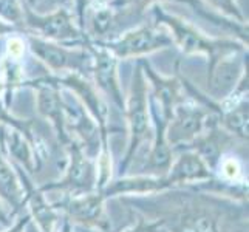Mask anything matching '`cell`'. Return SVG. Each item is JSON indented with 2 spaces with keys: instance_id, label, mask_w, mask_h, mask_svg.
I'll use <instances>...</instances> for the list:
<instances>
[{
  "instance_id": "obj_1",
  "label": "cell",
  "mask_w": 249,
  "mask_h": 232,
  "mask_svg": "<svg viewBox=\"0 0 249 232\" xmlns=\"http://www.w3.org/2000/svg\"><path fill=\"white\" fill-rule=\"evenodd\" d=\"M124 113L127 119V150L121 162V175H125L127 169L132 166L142 144L152 135V116L149 90L145 84L142 67L138 65L133 73L130 94L124 102Z\"/></svg>"
},
{
  "instance_id": "obj_2",
  "label": "cell",
  "mask_w": 249,
  "mask_h": 232,
  "mask_svg": "<svg viewBox=\"0 0 249 232\" xmlns=\"http://www.w3.org/2000/svg\"><path fill=\"white\" fill-rule=\"evenodd\" d=\"M65 169L61 178L39 186L44 194L61 192L62 195H76L99 191L98 189V164L96 160L89 157L81 144L70 140L64 145Z\"/></svg>"
},
{
  "instance_id": "obj_3",
  "label": "cell",
  "mask_w": 249,
  "mask_h": 232,
  "mask_svg": "<svg viewBox=\"0 0 249 232\" xmlns=\"http://www.w3.org/2000/svg\"><path fill=\"white\" fill-rule=\"evenodd\" d=\"M107 200L101 191L62 195L53 203L56 211L73 226H79L90 232H111L110 217L106 209Z\"/></svg>"
},
{
  "instance_id": "obj_4",
  "label": "cell",
  "mask_w": 249,
  "mask_h": 232,
  "mask_svg": "<svg viewBox=\"0 0 249 232\" xmlns=\"http://www.w3.org/2000/svg\"><path fill=\"white\" fill-rule=\"evenodd\" d=\"M212 121H218V115L201 101L200 104L179 102L174 108L166 127V138L174 152L184 150L189 144L204 132Z\"/></svg>"
},
{
  "instance_id": "obj_5",
  "label": "cell",
  "mask_w": 249,
  "mask_h": 232,
  "mask_svg": "<svg viewBox=\"0 0 249 232\" xmlns=\"http://www.w3.org/2000/svg\"><path fill=\"white\" fill-rule=\"evenodd\" d=\"M164 175L172 191H177V189L196 191L200 186L215 178L213 172L198 157V153H195L191 149L175 152L174 161Z\"/></svg>"
},
{
  "instance_id": "obj_6",
  "label": "cell",
  "mask_w": 249,
  "mask_h": 232,
  "mask_svg": "<svg viewBox=\"0 0 249 232\" xmlns=\"http://www.w3.org/2000/svg\"><path fill=\"white\" fill-rule=\"evenodd\" d=\"M172 191L166 175H121L111 178L110 181L101 189L102 196L108 201L111 198H141V196H152Z\"/></svg>"
},
{
  "instance_id": "obj_7",
  "label": "cell",
  "mask_w": 249,
  "mask_h": 232,
  "mask_svg": "<svg viewBox=\"0 0 249 232\" xmlns=\"http://www.w3.org/2000/svg\"><path fill=\"white\" fill-rule=\"evenodd\" d=\"M164 20L169 23V27L174 30V36L178 42V45L183 48L184 53H206L209 54L211 61L209 64L215 62L218 57L232 53L235 50H240V47L234 42L228 40H209L200 34L192 27H189L187 23L175 19V17L162 16Z\"/></svg>"
},
{
  "instance_id": "obj_8",
  "label": "cell",
  "mask_w": 249,
  "mask_h": 232,
  "mask_svg": "<svg viewBox=\"0 0 249 232\" xmlns=\"http://www.w3.org/2000/svg\"><path fill=\"white\" fill-rule=\"evenodd\" d=\"M34 87L37 89V110L39 113L51 123L54 128L59 144L64 145L70 143L71 136L65 128L64 116V96L54 79H39L34 81Z\"/></svg>"
},
{
  "instance_id": "obj_9",
  "label": "cell",
  "mask_w": 249,
  "mask_h": 232,
  "mask_svg": "<svg viewBox=\"0 0 249 232\" xmlns=\"http://www.w3.org/2000/svg\"><path fill=\"white\" fill-rule=\"evenodd\" d=\"M0 140L6 157L13 161V164L23 169L28 175L40 169V149L20 130L0 125Z\"/></svg>"
},
{
  "instance_id": "obj_10",
  "label": "cell",
  "mask_w": 249,
  "mask_h": 232,
  "mask_svg": "<svg viewBox=\"0 0 249 232\" xmlns=\"http://www.w3.org/2000/svg\"><path fill=\"white\" fill-rule=\"evenodd\" d=\"M243 64L238 59L225 54L215 62L209 64L208 70V89L213 99H228L235 93L240 81L245 77Z\"/></svg>"
},
{
  "instance_id": "obj_11",
  "label": "cell",
  "mask_w": 249,
  "mask_h": 232,
  "mask_svg": "<svg viewBox=\"0 0 249 232\" xmlns=\"http://www.w3.org/2000/svg\"><path fill=\"white\" fill-rule=\"evenodd\" d=\"M235 138L223 128L218 121H212L204 132L194 140L186 149H191L208 164V167L213 172L217 169L223 155L228 153L234 145Z\"/></svg>"
},
{
  "instance_id": "obj_12",
  "label": "cell",
  "mask_w": 249,
  "mask_h": 232,
  "mask_svg": "<svg viewBox=\"0 0 249 232\" xmlns=\"http://www.w3.org/2000/svg\"><path fill=\"white\" fill-rule=\"evenodd\" d=\"M172 42L174 40L166 33L150 27H144L125 34L121 40L111 45V51L118 57H132L169 47L172 45Z\"/></svg>"
},
{
  "instance_id": "obj_13",
  "label": "cell",
  "mask_w": 249,
  "mask_h": 232,
  "mask_svg": "<svg viewBox=\"0 0 249 232\" xmlns=\"http://www.w3.org/2000/svg\"><path fill=\"white\" fill-rule=\"evenodd\" d=\"M31 50L42 62H45L54 71H82L89 64V57L82 51H71L40 39H31Z\"/></svg>"
},
{
  "instance_id": "obj_14",
  "label": "cell",
  "mask_w": 249,
  "mask_h": 232,
  "mask_svg": "<svg viewBox=\"0 0 249 232\" xmlns=\"http://www.w3.org/2000/svg\"><path fill=\"white\" fill-rule=\"evenodd\" d=\"M144 76H147V79L152 82L153 87V104L152 107L157 108L160 113L164 116L167 121L172 118L174 108L183 102L181 96V84L177 81L175 77H162L152 70L149 65L142 67Z\"/></svg>"
},
{
  "instance_id": "obj_15",
  "label": "cell",
  "mask_w": 249,
  "mask_h": 232,
  "mask_svg": "<svg viewBox=\"0 0 249 232\" xmlns=\"http://www.w3.org/2000/svg\"><path fill=\"white\" fill-rule=\"evenodd\" d=\"M0 198L10 206L14 215H19L25 211L22 181L13 161L6 157L2 140H0Z\"/></svg>"
},
{
  "instance_id": "obj_16",
  "label": "cell",
  "mask_w": 249,
  "mask_h": 232,
  "mask_svg": "<svg viewBox=\"0 0 249 232\" xmlns=\"http://www.w3.org/2000/svg\"><path fill=\"white\" fill-rule=\"evenodd\" d=\"M94 79H96V84L102 93H106L119 108L124 110L125 98L123 94L121 85H119L115 56L108 54L107 51L96 53V57H94Z\"/></svg>"
},
{
  "instance_id": "obj_17",
  "label": "cell",
  "mask_w": 249,
  "mask_h": 232,
  "mask_svg": "<svg viewBox=\"0 0 249 232\" xmlns=\"http://www.w3.org/2000/svg\"><path fill=\"white\" fill-rule=\"evenodd\" d=\"M28 23L33 28L40 31L44 36L50 39H57V40H65V39H74L78 37V33L73 28L70 22V17L67 13L59 11L50 16H33L30 14Z\"/></svg>"
},
{
  "instance_id": "obj_18",
  "label": "cell",
  "mask_w": 249,
  "mask_h": 232,
  "mask_svg": "<svg viewBox=\"0 0 249 232\" xmlns=\"http://www.w3.org/2000/svg\"><path fill=\"white\" fill-rule=\"evenodd\" d=\"M162 229V225L157 220H150L138 214V220L133 221L130 226H127L121 232H158Z\"/></svg>"
},
{
  "instance_id": "obj_19",
  "label": "cell",
  "mask_w": 249,
  "mask_h": 232,
  "mask_svg": "<svg viewBox=\"0 0 249 232\" xmlns=\"http://www.w3.org/2000/svg\"><path fill=\"white\" fill-rule=\"evenodd\" d=\"M31 225H33V221H31L30 214L27 211H23L14 218V221L11 223L10 226L3 228L2 232H28Z\"/></svg>"
},
{
  "instance_id": "obj_20",
  "label": "cell",
  "mask_w": 249,
  "mask_h": 232,
  "mask_svg": "<svg viewBox=\"0 0 249 232\" xmlns=\"http://www.w3.org/2000/svg\"><path fill=\"white\" fill-rule=\"evenodd\" d=\"M93 25L94 30L99 33H106L110 25H111V13L110 11H99L93 19Z\"/></svg>"
},
{
  "instance_id": "obj_21",
  "label": "cell",
  "mask_w": 249,
  "mask_h": 232,
  "mask_svg": "<svg viewBox=\"0 0 249 232\" xmlns=\"http://www.w3.org/2000/svg\"><path fill=\"white\" fill-rule=\"evenodd\" d=\"M17 215H14V212L10 209V206H8L2 198H0V226L2 228H8L14 221Z\"/></svg>"
},
{
  "instance_id": "obj_22",
  "label": "cell",
  "mask_w": 249,
  "mask_h": 232,
  "mask_svg": "<svg viewBox=\"0 0 249 232\" xmlns=\"http://www.w3.org/2000/svg\"><path fill=\"white\" fill-rule=\"evenodd\" d=\"M213 5H217L221 10H225L228 13H232L237 16V8L234 5V0H211Z\"/></svg>"
},
{
  "instance_id": "obj_23",
  "label": "cell",
  "mask_w": 249,
  "mask_h": 232,
  "mask_svg": "<svg viewBox=\"0 0 249 232\" xmlns=\"http://www.w3.org/2000/svg\"><path fill=\"white\" fill-rule=\"evenodd\" d=\"M54 232H74V226L65 217H61Z\"/></svg>"
},
{
  "instance_id": "obj_24",
  "label": "cell",
  "mask_w": 249,
  "mask_h": 232,
  "mask_svg": "<svg viewBox=\"0 0 249 232\" xmlns=\"http://www.w3.org/2000/svg\"><path fill=\"white\" fill-rule=\"evenodd\" d=\"M152 2V0H118L116 3H123V5H138V6H144L145 3Z\"/></svg>"
},
{
  "instance_id": "obj_25",
  "label": "cell",
  "mask_w": 249,
  "mask_h": 232,
  "mask_svg": "<svg viewBox=\"0 0 249 232\" xmlns=\"http://www.w3.org/2000/svg\"><path fill=\"white\" fill-rule=\"evenodd\" d=\"M13 28L10 27V25H5L3 22H0V34H3V33H6V31H11Z\"/></svg>"
},
{
  "instance_id": "obj_26",
  "label": "cell",
  "mask_w": 249,
  "mask_h": 232,
  "mask_svg": "<svg viewBox=\"0 0 249 232\" xmlns=\"http://www.w3.org/2000/svg\"><path fill=\"white\" fill-rule=\"evenodd\" d=\"M158 232H167V231H166L164 228H162V229H161V231H158Z\"/></svg>"
}]
</instances>
